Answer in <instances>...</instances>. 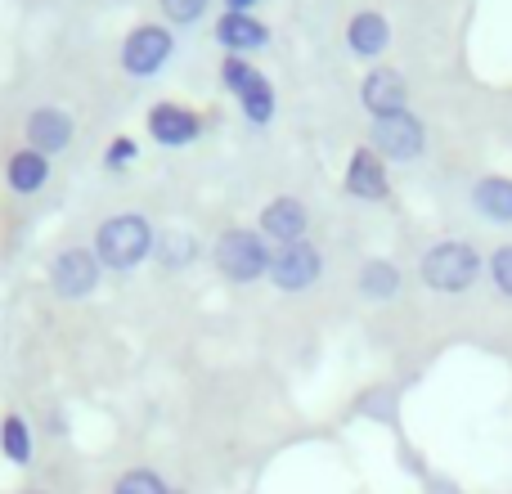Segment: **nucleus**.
Segmentation results:
<instances>
[{
  "label": "nucleus",
  "mask_w": 512,
  "mask_h": 494,
  "mask_svg": "<svg viewBox=\"0 0 512 494\" xmlns=\"http://www.w3.org/2000/svg\"><path fill=\"white\" fill-rule=\"evenodd\" d=\"M221 81L230 86V95L239 99V108H243V117H248L252 126H270L274 122V86H270V77H265L256 63L248 59H239V54H225V63H221Z\"/></svg>",
  "instance_id": "nucleus-4"
},
{
  "label": "nucleus",
  "mask_w": 512,
  "mask_h": 494,
  "mask_svg": "<svg viewBox=\"0 0 512 494\" xmlns=\"http://www.w3.org/2000/svg\"><path fill=\"white\" fill-rule=\"evenodd\" d=\"M212 32H216V41H221L230 54H239V59H248L252 50L270 45V27H265L256 14H234V9H225V14L216 18Z\"/></svg>",
  "instance_id": "nucleus-14"
},
{
  "label": "nucleus",
  "mask_w": 512,
  "mask_h": 494,
  "mask_svg": "<svg viewBox=\"0 0 512 494\" xmlns=\"http://www.w3.org/2000/svg\"><path fill=\"white\" fill-rule=\"evenodd\" d=\"M113 494H171V486L153 468H131V472H122V477H117Z\"/></svg>",
  "instance_id": "nucleus-20"
},
{
  "label": "nucleus",
  "mask_w": 512,
  "mask_h": 494,
  "mask_svg": "<svg viewBox=\"0 0 512 494\" xmlns=\"http://www.w3.org/2000/svg\"><path fill=\"white\" fill-rule=\"evenodd\" d=\"M158 247V239H153V225L144 221L140 212H122V216H108L104 225L95 230V256L104 270H135V265L144 261V256Z\"/></svg>",
  "instance_id": "nucleus-1"
},
{
  "label": "nucleus",
  "mask_w": 512,
  "mask_h": 494,
  "mask_svg": "<svg viewBox=\"0 0 512 494\" xmlns=\"http://www.w3.org/2000/svg\"><path fill=\"white\" fill-rule=\"evenodd\" d=\"M490 279H495V288L512 297V243H504L495 256H490Z\"/></svg>",
  "instance_id": "nucleus-23"
},
{
  "label": "nucleus",
  "mask_w": 512,
  "mask_h": 494,
  "mask_svg": "<svg viewBox=\"0 0 512 494\" xmlns=\"http://www.w3.org/2000/svg\"><path fill=\"white\" fill-rule=\"evenodd\" d=\"M158 5H162V14H167V23L189 27V23H198V18L207 14L212 0H158Z\"/></svg>",
  "instance_id": "nucleus-21"
},
{
  "label": "nucleus",
  "mask_w": 512,
  "mask_h": 494,
  "mask_svg": "<svg viewBox=\"0 0 512 494\" xmlns=\"http://www.w3.org/2000/svg\"><path fill=\"white\" fill-rule=\"evenodd\" d=\"M346 45H351V54H360V59H378L391 45V23L378 9H360V14H351V23H346Z\"/></svg>",
  "instance_id": "nucleus-15"
},
{
  "label": "nucleus",
  "mask_w": 512,
  "mask_h": 494,
  "mask_svg": "<svg viewBox=\"0 0 512 494\" xmlns=\"http://www.w3.org/2000/svg\"><path fill=\"white\" fill-rule=\"evenodd\" d=\"M472 207L490 221H504L512 225V180L508 176H486L472 185Z\"/></svg>",
  "instance_id": "nucleus-17"
},
{
  "label": "nucleus",
  "mask_w": 512,
  "mask_h": 494,
  "mask_svg": "<svg viewBox=\"0 0 512 494\" xmlns=\"http://www.w3.org/2000/svg\"><path fill=\"white\" fill-rule=\"evenodd\" d=\"M346 194L364 198V203H387V198H391L387 162H382L369 144H364V149H355L351 162H346Z\"/></svg>",
  "instance_id": "nucleus-11"
},
{
  "label": "nucleus",
  "mask_w": 512,
  "mask_h": 494,
  "mask_svg": "<svg viewBox=\"0 0 512 494\" xmlns=\"http://www.w3.org/2000/svg\"><path fill=\"white\" fill-rule=\"evenodd\" d=\"M99 274H104V265H99L95 247H68L50 265V288L63 301H86L99 288Z\"/></svg>",
  "instance_id": "nucleus-7"
},
{
  "label": "nucleus",
  "mask_w": 512,
  "mask_h": 494,
  "mask_svg": "<svg viewBox=\"0 0 512 494\" xmlns=\"http://www.w3.org/2000/svg\"><path fill=\"white\" fill-rule=\"evenodd\" d=\"M203 117L194 108L176 104V99H162V104L149 108V140L162 144V149H189V144L203 140Z\"/></svg>",
  "instance_id": "nucleus-8"
},
{
  "label": "nucleus",
  "mask_w": 512,
  "mask_h": 494,
  "mask_svg": "<svg viewBox=\"0 0 512 494\" xmlns=\"http://www.w3.org/2000/svg\"><path fill=\"white\" fill-rule=\"evenodd\" d=\"M171 54H176L171 27L140 23V27H131L122 41V68L131 72V77H153V72H162L171 63Z\"/></svg>",
  "instance_id": "nucleus-6"
},
{
  "label": "nucleus",
  "mask_w": 512,
  "mask_h": 494,
  "mask_svg": "<svg viewBox=\"0 0 512 494\" xmlns=\"http://www.w3.org/2000/svg\"><path fill=\"white\" fill-rule=\"evenodd\" d=\"M373 153L382 162H414L427 149V126L414 113H391V117H373Z\"/></svg>",
  "instance_id": "nucleus-5"
},
{
  "label": "nucleus",
  "mask_w": 512,
  "mask_h": 494,
  "mask_svg": "<svg viewBox=\"0 0 512 494\" xmlns=\"http://www.w3.org/2000/svg\"><path fill=\"white\" fill-rule=\"evenodd\" d=\"M23 131H27V149L54 158V153H63L72 144V135H77V122H72L63 108H32Z\"/></svg>",
  "instance_id": "nucleus-12"
},
{
  "label": "nucleus",
  "mask_w": 512,
  "mask_h": 494,
  "mask_svg": "<svg viewBox=\"0 0 512 494\" xmlns=\"http://www.w3.org/2000/svg\"><path fill=\"white\" fill-rule=\"evenodd\" d=\"M319 274H324V256H319L310 243L279 247V252H274V261H270V283L279 292H306Z\"/></svg>",
  "instance_id": "nucleus-9"
},
{
  "label": "nucleus",
  "mask_w": 512,
  "mask_h": 494,
  "mask_svg": "<svg viewBox=\"0 0 512 494\" xmlns=\"http://www.w3.org/2000/svg\"><path fill=\"white\" fill-rule=\"evenodd\" d=\"M360 292L369 301H391L400 292V270L391 261H369L360 270Z\"/></svg>",
  "instance_id": "nucleus-19"
},
{
  "label": "nucleus",
  "mask_w": 512,
  "mask_h": 494,
  "mask_svg": "<svg viewBox=\"0 0 512 494\" xmlns=\"http://www.w3.org/2000/svg\"><path fill=\"white\" fill-rule=\"evenodd\" d=\"M265 243H279V247H292V243H306V230H310V212L301 198H274V203L261 207V221H256Z\"/></svg>",
  "instance_id": "nucleus-10"
},
{
  "label": "nucleus",
  "mask_w": 512,
  "mask_h": 494,
  "mask_svg": "<svg viewBox=\"0 0 512 494\" xmlns=\"http://www.w3.org/2000/svg\"><path fill=\"white\" fill-rule=\"evenodd\" d=\"M194 252H198L194 239H189V234H180V243L171 239L167 247H162V265H167V270H180V265L194 261Z\"/></svg>",
  "instance_id": "nucleus-24"
},
{
  "label": "nucleus",
  "mask_w": 512,
  "mask_h": 494,
  "mask_svg": "<svg viewBox=\"0 0 512 494\" xmlns=\"http://www.w3.org/2000/svg\"><path fill=\"white\" fill-rule=\"evenodd\" d=\"M171 494H185V490H171Z\"/></svg>",
  "instance_id": "nucleus-27"
},
{
  "label": "nucleus",
  "mask_w": 512,
  "mask_h": 494,
  "mask_svg": "<svg viewBox=\"0 0 512 494\" xmlns=\"http://www.w3.org/2000/svg\"><path fill=\"white\" fill-rule=\"evenodd\" d=\"M423 283L432 292H463L477 283L481 274V252L472 243H459V239H445L436 247H427L423 265H418Z\"/></svg>",
  "instance_id": "nucleus-3"
},
{
  "label": "nucleus",
  "mask_w": 512,
  "mask_h": 494,
  "mask_svg": "<svg viewBox=\"0 0 512 494\" xmlns=\"http://www.w3.org/2000/svg\"><path fill=\"white\" fill-rule=\"evenodd\" d=\"M256 5H261V0H225V9H234V14H252Z\"/></svg>",
  "instance_id": "nucleus-25"
},
{
  "label": "nucleus",
  "mask_w": 512,
  "mask_h": 494,
  "mask_svg": "<svg viewBox=\"0 0 512 494\" xmlns=\"http://www.w3.org/2000/svg\"><path fill=\"white\" fill-rule=\"evenodd\" d=\"M5 180H9V189H14V194H23V198L41 194L45 180H50V158H45V153H36V149H18V153H9V162H5Z\"/></svg>",
  "instance_id": "nucleus-16"
},
{
  "label": "nucleus",
  "mask_w": 512,
  "mask_h": 494,
  "mask_svg": "<svg viewBox=\"0 0 512 494\" xmlns=\"http://www.w3.org/2000/svg\"><path fill=\"white\" fill-rule=\"evenodd\" d=\"M135 158H140V144H135L131 135H117V140L104 149V167L108 171H126Z\"/></svg>",
  "instance_id": "nucleus-22"
},
{
  "label": "nucleus",
  "mask_w": 512,
  "mask_h": 494,
  "mask_svg": "<svg viewBox=\"0 0 512 494\" xmlns=\"http://www.w3.org/2000/svg\"><path fill=\"white\" fill-rule=\"evenodd\" d=\"M360 99L373 117H391V113H405L409 108V86L396 68H373L369 77L360 81Z\"/></svg>",
  "instance_id": "nucleus-13"
},
{
  "label": "nucleus",
  "mask_w": 512,
  "mask_h": 494,
  "mask_svg": "<svg viewBox=\"0 0 512 494\" xmlns=\"http://www.w3.org/2000/svg\"><path fill=\"white\" fill-rule=\"evenodd\" d=\"M212 261L230 283H256V279H270L274 252L261 239V230H225L212 247Z\"/></svg>",
  "instance_id": "nucleus-2"
},
{
  "label": "nucleus",
  "mask_w": 512,
  "mask_h": 494,
  "mask_svg": "<svg viewBox=\"0 0 512 494\" xmlns=\"http://www.w3.org/2000/svg\"><path fill=\"white\" fill-rule=\"evenodd\" d=\"M0 454H5L14 468H27V463H32V427H27L23 414L0 418Z\"/></svg>",
  "instance_id": "nucleus-18"
},
{
  "label": "nucleus",
  "mask_w": 512,
  "mask_h": 494,
  "mask_svg": "<svg viewBox=\"0 0 512 494\" xmlns=\"http://www.w3.org/2000/svg\"><path fill=\"white\" fill-rule=\"evenodd\" d=\"M27 494H50V490H27Z\"/></svg>",
  "instance_id": "nucleus-26"
}]
</instances>
